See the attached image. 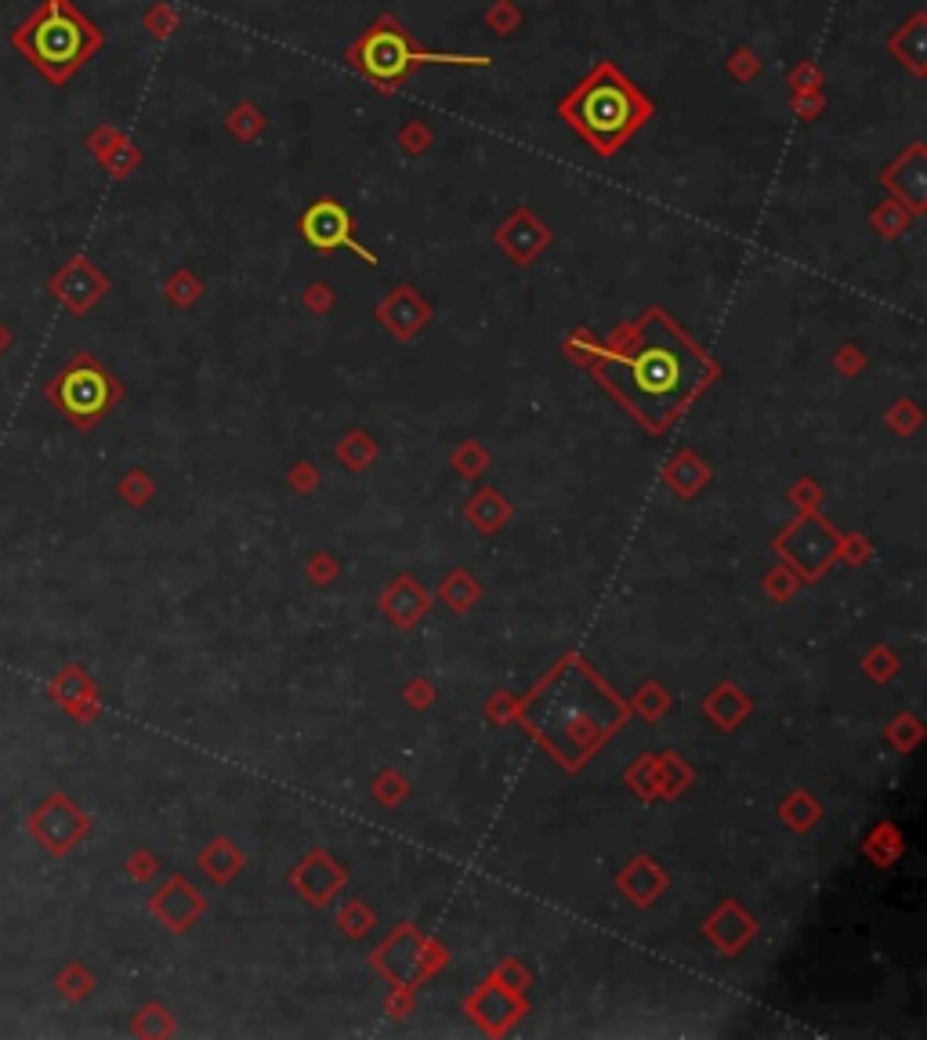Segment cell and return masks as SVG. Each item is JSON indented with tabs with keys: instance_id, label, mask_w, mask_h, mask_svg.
<instances>
[{
	"instance_id": "6da1fadb",
	"label": "cell",
	"mask_w": 927,
	"mask_h": 1040,
	"mask_svg": "<svg viewBox=\"0 0 927 1040\" xmlns=\"http://www.w3.org/2000/svg\"><path fill=\"white\" fill-rule=\"evenodd\" d=\"M652 99L616 63L602 58L588 77L562 94L558 116L591 145L597 156H613L649 124Z\"/></svg>"
},
{
	"instance_id": "7a4b0ae2",
	"label": "cell",
	"mask_w": 927,
	"mask_h": 1040,
	"mask_svg": "<svg viewBox=\"0 0 927 1040\" xmlns=\"http://www.w3.org/2000/svg\"><path fill=\"white\" fill-rule=\"evenodd\" d=\"M8 44L15 47L30 63V69L41 72L52 88H66V83L105 47V33L94 26L72 0H41V4L8 33Z\"/></svg>"
},
{
	"instance_id": "3957f363",
	"label": "cell",
	"mask_w": 927,
	"mask_h": 1040,
	"mask_svg": "<svg viewBox=\"0 0 927 1040\" xmlns=\"http://www.w3.org/2000/svg\"><path fill=\"white\" fill-rule=\"evenodd\" d=\"M345 63L373 83L381 94H395L413 72L424 66H457V69H485L493 63L490 55H454V52H428L410 36V30L384 11L366 26L356 41L348 44Z\"/></svg>"
},
{
	"instance_id": "277c9868",
	"label": "cell",
	"mask_w": 927,
	"mask_h": 1040,
	"mask_svg": "<svg viewBox=\"0 0 927 1040\" xmlns=\"http://www.w3.org/2000/svg\"><path fill=\"white\" fill-rule=\"evenodd\" d=\"M619 367L630 389L649 403H674L692 384V353L663 316L641 326L638 342L619 353Z\"/></svg>"
},
{
	"instance_id": "5b68a950",
	"label": "cell",
	"mask_w": 927,
	"mask_h": 1040,
	"mask_svg": "<svg viewBox=\"0 0 927 1040\" xmlns=\"http://www.w3.org/2000/svg\"><path fill=\"white\" fill-rule=\"evenodd\" d=\"M120 392H124L120 381L91 353H77L44 384V395L52 399V406L77 428L99 425L109 410L116 406Z\"/></svg>"
},
{
	"instance_id": "8992f818",
	"label": "cell",
	"mask_w": 927,
	"mask_h": 1040,
	"mask_svg": "<svg viewBox=\"0 0 927 1040\" xmlns=\"http://www.w3.org/2000/svg\"><path fill=\"white\" fill-rule=\"evenodd\" d=\"M26 830L44 852L66 856L72 845L88 834V816H83L66 794H52L26 816Z\"/></svg>"
},
{
	"instance_id": "52a82bcc",
	"label": "cell",
	"mask_w": 927,
	"mask_h": 1040,
	"mask_svg": "<svg viewBox=\"0 0 927 1040\" xmlns=\"http://www.w3.org/2000/svg\"><path fill=\"white\" fill-rule=\"evenodd\" d=\"M105 290H109V280L88 258H69L47 276V294L66 312H72V316H88L91 305L102 301Z\"/></svg>"
},
{
	"instance_id": "ba28073f",
	"label": "cell",
	"mask_w": 927,
	"mask_h": 1040,
	"mask_svg": "<svg viewBox=\"0 0 927 1040\" xmlns=\"http://www.w3.org/2000/svg\"><path fill=\"white\" fill-rule=\"evenodd\" d=\"M301 236L309 239L315 250H337V247H356L351 239V214L345 211V203H337L331 197L315 200L309 211L301 214Z\"/></svg>"
},
{
	"instance_id": "9c48e42d",
	"label": "cell",
	"mask_w": 927,
	"mask_h": 1040,
	"mask_svg": "<svg viewBox=\"0 0 927 1040\" xmlns=\"http://www.w3.org/2000/svg\"><path fill=\"white\" fill-rule=\"evenodd\" d=\"M924 22H927L924 11H917V15L887 41V47L898 55V63H906L913 72H924Z\"/></svg>"
},
{
	"instance_id": "30bf717a",
	"label": "cell",
	"mask_w": 927,
	"mask_h": 1040,
	"mask_svg": "<svg viewBox=\"0 0 927 1040\" xmlns=\"http://www.w3.org/2000/svg\"><path fill=\"white\" fill-rule=\"evenodd\" d=\"M94 160L105 167L109 178H127L134 167L142 164V149H138V145H134L127 135H116L99 156H94Z\"/></svg>"
},
{
	"instance_id": "8fae6325",
	"label": "cell",
	"mask_w": 927,
	"mask_h": 1040,
	"mask_svg": "<svg viewBox=\"0 0 927 1040\" xmlns=\"http://www.w3.org/2000/svg\"><path fill=\"white\" fill-rule=\"evenodd\" d=\"M47 693H52V700H58V704H66V711H77V704L83 696H88V679H83V671L80 668H63V674L47 685Z\"/></svg>"
},
{
	"instance_id": "7c38bea8",
	"label": "cell",
	"mask_w": 927,
	"mask_h": 1040,
	"mask_svg": "<svg viewBox=\"0 0 927 1040\" xmlns=\"http://www.w3.org/2000/svg\"><path fill=\"white\" fill-rule=\"evenodd\" d=\"M142 26L149 30L156 41H164V36H170V30L178 26V11L170 8V4H153L149 11H145Z\"/></svg>"
},
{
	"instance_id": "4fadbf2b",
	"label": "cell",
	"mask_w": 927,
	"mask_h": 1040,
	"mask_svg": "<svg viewBox=\"0 0 927 1040\" xmlns=\"http://www.w3.org/2000/svg\"><path fill=\"white\" fill-rule=\"evenodd\" d=\"M91 989V979H83V969L80 964H69V969L58 975V994L69 997V1000H80L83 994Z\"/></svg>"
},
{
	"instance_id": "5bb4252c",
	"label": "cell",
	"mask_w": 927,
	"mask_h": 1040,
	"mask_svg": "<svg viewBox=\"0 0 927 1040\" xmlns=\"http://www.w3.org/2000/svg\"><path fill=\"white\" fill-rule=\"evenodd\" d=\"M11 348H15V334H11V326L0 320V359H4Z\"/></svg>"
}]
</instances>
